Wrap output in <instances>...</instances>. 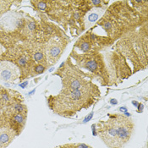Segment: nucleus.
<instances>
[{
  "label": "nucleus",
  "instance_id": "obj_1",
  "mask_svg": "<svg viewBox=\"0 0 148 148\" xmlns=\"http://www.w3.org/2000/svg\"><path fill=\"white\" fill-rule=\"evenodd\" d=\"M143 18L137 13L129 2H115L108 8L103 17L97 23L106 32L108 37L112 41L118 40L123 36L142 25ZM144 21H147L145 20Z\"/></svg>",
  "mask_w": 148,
  "mask_h": 148
},
{
  "label": "nucleus",
  "instance_id": "obj_2",
  "mask_svg": "<svg viewBox=\"0 0 148 148\" xmlns=\"http://www.w3.org/2000/svg\"><path fill=\"white\" fill-rule=\"evenodd\" d=\"M100 97L98 87L89 82L78 90H64L49 99V106L63 117H73L82 109H86L96 103Z\"/></svg>",
  "mask_w": 148,
  "mask_h": 148
},
{
  "label": "nucleus",
  "instance_id": "obj_3",
  "mask_svg": "<svg viewBox=\"0 0 148 148\" xmlns=\"http://www.w3.org/2000/svg\"><path fill=\"white\" fill-rule=\"evenodd\" d=\"M115 49L132 63L134 66L133 73L147 68L148 56L147 25L145 26L142 25L140 26V29H136L123 36L117 42Z\"/></svg>",
  "mask_w": 148,
  "mask_h": 148
},
{
  "label": "nucleus",
  "instance_id": "obj_4",
  "mask_svg": "<svg viewBox=\"0 0 148 148\" xmlns=\"http://www.w3.org/2000/svg\"><path fill=\"white\" fill-rule=\"evenodd\" d=\"M75 65L88 70L92 78L97 79L103 86H108V76L105 65V60L102 52L91 53H80L72 50L70 53Z\"/></svg>",
  "mask_w": 148,
  "mask_h": 148
},
{
  "label": "nucleus",
  "instance_id": "obj_5",
  "mask_svg": "<svg viewBox=\"0 0 148 148\" xmlns=\"http://www.w3.org/2000/svg\"><path fill=\"white\" fill-rule=\"evenodd\" d=\"M103 54L108 76V86L118 85L131 75V69L126 58L116 49Z\"/></svg>",
  "mask_w": 148,
  "mask_h": 148
},
{
  "label": "nucleus",
  "instance_id": "obj_6",
  "mask_svg": "<svg viewBox=\"0 0 148 148\" xmlns=\"http://www.w3.org/2000/svg\"><path fill=\"white\" fill-rule=\"evenodd\" d=\"M56 75L61 77L62 86L64 90H78L92 81V76L90 74L83 72L80 68L73 64L71 58L60 65Z\"/></svg>",
  "mask_w": 148,
  "mask_h": 148
},
{
  "label": "nucleus",
  "instance_id": "obj_7",
  "mask_svg": "<svg viewBox=\"0 0 148 148\" xmlns=\"http://www.w3.org/2000/svg\"><path fill=\"white\" fill-rule=\"evenodd\" d=\"M113 42L114 41L108 36L104 37L91 32H87L77 40L73 49H78L80 52V53H99L108 46L112 45Z\"/></svg>",
  "mask_w": 148,
  "mask_h": 148
},
{
  "label": "nucleus",
  "instance_id": "obj_8",
  "mask_svg": "<svg viewBox=\"0 0 148 148\" xmlns=\"http://www.w3.org/2000/svg\"><path fill=\"white\" fill-rule=\"evenodd\" d=\"M97 131L99 137L108 148H123L118 138L113 114L108 116V120L100 121L97 124Z\"/></svg>",
  "mask_w": 148,
  "mask_h": 148
},
{
  "label": "nucleus",
  "instance_id": "obj_9",
  "mask_svg": "<svg viewBox=\"0 0 148 148\" xmlns=\"http://www.w3.org/2000/svg\"><path fill=\"white\" fill-rule=\"evenodd\" d=\"M119 140L123 148L130 141L135 130L134 122L123 114H113Z\"/></svg>",
  "mask_w": 148,
  "mask_h": 148
},
{
  "label": "nucleus",
  "instance_id": "obj_10",
  "mask_svg": "<svg viewBox=\"0 0 148 148\" xmlns=\"http://www.w3.org/2000/svg\"><path fill=\"white\" fill-rule=\"evenodd\" d=\"M67 45V40L62 36L51 38L45 47V56L47 64L49 66L55 64L61 58Z\"/></svg>",
  "mask_w": 148,
  "mask_h": 148
},
{
  "label": "nucleus",
  "instance_id": "obj_11",
  "mask_svg": "<svg viewBox=\"0 0 148 148\" xmlns=\"http://www.w3.org/2000/svg\"><path fill=\"white\" fill-rule=\"evenodd\" d=\"M20 76V69L12 62H0V80L6 82H14Z\"/></svg>",
  "mask_w": 148,
  "mask_h": 148
},
{
  "label": "nucleus",
  "instance_id": "obj_12",
  "mask_svg": "<svg viewBox=\"0 0 148 148\" xmlns=\"http://www.w3.org/2000/svg\"><path fill=\"white\" fill-rule=\"evenodd\" d=\"M107 10V7H93L86 13L83 17V25L85 30H89L94 26L103 17Z\"/></svg>",
  "mask_w": 148,
  "mask_h": 148
},
{
  "label": "nucleus",
  "instance_id": "obj_13",
  "mask_svg": "<svg viewBox=\"0 0 148 148\" xmlns=\"http://www.w3.org/2000/svg\"><path fill=\"white\" fill-rule=\"evenodd\" d=\"M14 131L10 128H0V148L8 147L14 138Z\"/></svg>",
  "mask_w": 148,
  "mask_h": 148
},
{
  "label": "nucleus",
  "instance_id": "obj_14",
  "mask_svg": "<svg viewBox=\"0 0 148 148\" xmlns=\"http://www.w3.org/2000/svg\"><path fill=\"white\" fill-rule=\"evenodd\" d=\"M25 114L23 113L14 114L12 116L11 120H10L11 130L19 133L20 131H21V130L25 125Z\"/></svg>",
  "mask_w": 148,
  "mask_h": 148
},
{
  "label": "nucleus",
  "instance_id": "obj_15",
  "mask_svg": "<svg viewBox=\"0 0 148 148\" xmlns=\"http://www.w3.org/2000/svg\"><path fill=\"white\" fill-rule=\"evenodd\" d=\"M32 3L36 4V8H38L41 10H45L49 3V2H46V1H34Z\"/></svg>",
  "mask_w": 148,
  "mask_h": 148
},
{
  "label": "nucleus",
  "instance_id": "obj_16",
  "mask_svg": "<svg viewBox=\"0 0 148 148\" xmlns=\"http://www.w3.org/2000/svg\"><path fill=\"white\" fill-rule=\"evenodd\" d=\"M44 54H45V50L43 52L38 51V52L35 53L33 54V58H34L35 61H36V62H42V60H44Z\"/></svg>",
  "mask_w": 148,
  "mask_h": 148
},
{
  "label": "nucleus",
  "instance_id": "obj_17",
  "mask_svg": "<svg viewBox=\"0 0 148 148\" xmlns=\"http://www.w3.org/2000/svg\"><path fill=\"white\" fill-rule=\"evenodd\" d=\"M11 3V2H5V1H0V17L4 14L5 10L10 7L9 4Z\"/></svg>",
  "mask_w": 148,
  "mask_h": 148
},
{
  "label": "nucleus",
  "instance_id": "obj_18",
  "mask_svg": "<svg viewBox=\"0 0 148 148\" xmlns=\"http://www.w3.org/2000/svg\"><path fill=\"white\" fill-rule=\"evenodd\" d=\"M44 70H45V67L42 65H37L35 67V72L36 74H42L44 72Z\"/></svg>",
  "mask_w": 148,
  "mask_h": 148
},
{
  "label": "nucleus",
  "instance_id": "obj_19",
  "mask_svg": "<svg viewBox=\"0 0 148 148\" xmlns=\"http://www.w3.org/2000/svg\"><path fill=\"white\" fill-rule=\"evenodd\" d=\"M75 144H67V145H64L59 148H75Z\"/></svg>",
  "mask_w": 148,
  "mask_h": 148
},
{
  "label": "nucleus",
  "instance_id": "obj_20",
  "mask_svg": "<svg viewBox=\"0 0 148 148\" xmlns=\"http://www.w3.org/2000/svg\"><path fill=\"white\" fill-rule=\"evenodd\" d=\"M76 148H91L86 144H76Z\"/></svg>",
  "mask_w": 148,
  "mask_h": 148
},
{
  "label": "nucleus",
  "instance_id": "obj_21",
  "mask_svg": "<svg viewBox=\"0 0 148 148\" xmlns=\"http://www.w3.org/2000/svg\"><path fill=\"white\" fill-rule=\"evenodd\" d=\"M3 53V47H2V45L0 44V55L2 54Z\"/></svg>",
  "mask_w": 148,
  "mask_h": 148
},
{
  "label": "nucleus",
  "instance_id": "obj_22",
  "mask_svg": "<svg viewBox=\"0 0 148 148\" xmlns=\"http://www.w3.org/2000/svg\"><path fill=\"white\" fill-rule=\"evenodd\" d=\"M27 84H28L27 82H25L24 84H21V87H23V88H24V87H25V86H26Z\"/></svg>",
  "mask_w": 148,
  "mask_h": 148
}]
</instances>
